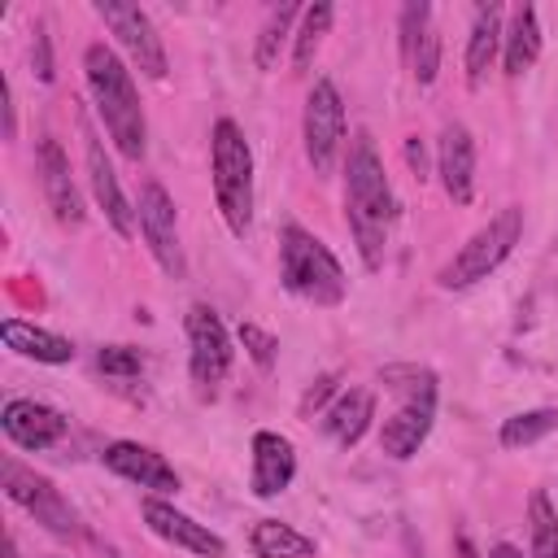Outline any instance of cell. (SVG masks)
Returning <instances> with one entry per match:
<instances>
[{"label":"cell","mask_w":558,"mask_h":558,"mask_svg":"<svg viewBox=\"0 0 558 558\" xmlns=\"http://www.w3.org/2000/svg\"><path fill=\"white\" fill-rule=\"evenodd\" d=\"M397 218H401V201L388 183L384 157L371 131H353L349 153H344V222H349L353 248L366 270H384Z\"/></svg>","instance_id":"6da1fadb"},{"label":"cell","mask_w":558,"mask_h":558,"mask_svg":"<svg viewBox=\"0 0 558 558\" xmlns=\"http://www.w3.org/2000/svg\"><path fill=\"white\" fill-rule=\"evenodd\" d=\"M83 78H87L96 118L109 131V144L126 161H144V153H148V118H144V100L135 92L131 65L118 57V48L96 39V44L83 48Z\"/></svg>","instance_id":"7a4b0ae2"},{"label":"cell","mask_w":558,"mask_h":558,"mask_svg":"<svg viewBox=\"0 0 558 558\" xmlns=\"http://www.w3.org/2000/svg\"><path fill=\"white\" fill-rule=\"evenodd\" d=\"M379 384L397 397L392 414L379 423V453L392 462H410L423 440L436 427V405H440V379L432 366L418 362H397L379 371Z\"/></svg>","instance_id":"3957f363"},{"label":"cell","mask_w":558,"mask_h":558,"mask_svg":"<svg viewBox=\"0 0 558 558\" xmlns=\"http://www.w3.org/2000/svg\"><path fill=\"white\" fill-rule=\"evenodd\" d=\"M279 283L318 310H336L349 296V275L340 257L301 222H288L279 231Z\"/></svg>","instance_id":"277c9868"},{"label":"cell","mask_w":558,"mask_h":558,"mask_svg":"<svg viewBox=\"0 0 558 558\" xmlns=\"http://www.w3.org/2000/svg\"><path fill=\"white\" fill-rule=\"evenodd\" d=\"M209 183L227 231L244 240L253 227V148L235 118H218L209 126Z\"/></svg>","instance_id":"5b68a950"},{"label":"cell","mask_w":558,"mask_h":558,"mask_svg":"<svg viewBox=\"0 0 558 558\" xmlns=\"http://www.w3.org/2000/svg\"><path fill=\"white\" fill-rule=\"evenodd\" d=\"M519 240H523V209H519V205L497 209V214H493L480 231H471L466 244L436 270V288H440V292H466V288H475L480 279H488V275L514 253Z\"/></svg>","instance_id":"8992f818"},{"label":"cell","mask_w":558,"mask_h":558,"mask_svg":"<svg viewBox=\"0 0 558 558\" xmlns=\"http://www.w3.org/2000/svg\"><path fill=\"white\" fill-rule=\"evenodd\" d=\"M0 488L13 506H22L44 532L61 536V541H83L87 527H83V514L70 506V497L48 480L39 475L35 466H22L17 458H4L0 462Z\"/></svg>","instance_id":"52a82bcc"},{"label":"cell","mask_w":558,"mask_h":558,"mask_svg":"<svg viewBox=\"0 0 558 558\" xmlns=\"http://www.w3.org/2000/svg\"><path fill=\"white\" fill-rule=\"evenodd\" d=\"M183 336H187V379L196 388V397H218V388L231 375L235 362V340L227 331V323L218 318L214 305L192 301L183 314Z\"/></svg>","instance_id":"ba28073f"},{"label":"cell","mask_w":558,"mask_h":558,"mask_svg":"<svg viewBox=\"0 0 558 558\" xmlns=\"http://www.w3.org/2000/svg\"><path fill=\"white\" fill-rule=\"evenodd\" d=\"M344 131H349V118H344L340 87L323 74V78L310 83L305 109H301V140H305V157H310L314 174L336 170V161L344 153Z\"/></svg>","instance_id":"9c48e42d"},{"label":"cell","mask_w":558,"mask_h":558,"mask_svg":"<svg viewBox=\"0 0 558 558\" xmlns=\"http://www.w3.org/2000/svg\"><path fill=\"white\" fill-rule=\"evenodd\" d=\"M96 17L105 22V31L118 39V48L126 52L131 70H140L144 78H166L170 74V61H166V44L157 35V22L148 9L140 4H126V0H96L92 4Z\"/></svg>","instance_id":"30bf717a"},{"label":"cell","mask_w":558,"mask_h":558,"mask_svg":"<svg viewBox=\"0 0 558 558\" xmlns=\"http://www.w3.org/2000/svg\"><path fill=\"white\" fill-rule=\"evenodd\" d=\"M135 231H140V240L148 244L153 262H157L170 279H187V257H183V244H179L174 196H170L157 179H144V183H140V196H135Z\"/></svg>","instance_id":"8fae6325"},{"label":"cell","mask_w":558,"mask_h":558,"mask_svg":"<svg viewBox=\"0 0 558 558\" xmlns=\"http://www.w3.org/2000/svg\"><path fill=\"white\" fill-rule=\"evenodd\" d=\"M140 519H144V527H148L157 541H166V545H174V549H183V554H192V558H227L222 532H214L209 523L192 519L187 510H179V506L166 501V497H144V501H140Z\"/></svg>","instance_id":"7c38bea8"},{"label":"cell","mask_w":558,"mask_h":558,"mask_svg":"<svg viewBox=\"0 0 558 558\" xmlns=\"http://www.w3.org/2000/svg\"><path fill=\"white\" fill-rule=\"evenodd\" d=\"M100 462L105 471H113L118 480L144 488L148 497H174L179 493V471L170 466L166 453H157L153 445H140V440H109L100 449Z\"/></svg>","instance_id":"4fadbf2b"},{"label":"cell","mask_w":558,"mask_h":558,"mask_svg":"<svg viewBox=\"0 0 558 558\" xmlns=\"http://www.w3.org/2000/svg\"><path fill=\"white\" fill-rule=\"evenodd\" d=\"M0 427H4V436H9L13 449H22V453H44V449H52L57 440H65L70 418H65L57 405H48V401L9 397L4 410H0Z\"/></svg>","instance_id":"5bb4252c"},{"label":"cell","mask_w":558,"mask_h":558,"mask_svg":"<svg viewBox=\"0 0 558 558\" xmlns=\"http://www.w3.org/2000/svg\"><path fill=\"white\" fill-rule=\"evenodd\" d=\"M83 166H87V192H92L96 209L105 214V222L113 227V235L131 240L135 235V201H126V192L118 183V170H113L105 144L92 131L83 135Z\"/></svg>","instance_id":"9a60e30c"},{"label":"cell","mask_w":558,"mask_h":558,"mask_svg":"<svg viewBox=\"0 0 558 558\" xmlns=\"http://www.w3.org/2000/svg\"><path fill=\"white\" fill-rule=\"evenodd\" d=\"M35 174H39V187H44V201H48L52 218L61 227H83V218H87L83 192L74 183V170H70L65 148L52 135H39V144H35Z\"/></svg>","instance_id":"2e32d148"},{"label":"cell","mask_w":558,"mask_h":558,"mask_svg":"<svg viewBox=\"0 0 558 558\" xmlns=\"http://www.w3.org/2000/svg\"><path fill=\"white\" fill-rule=\"evenodd\" d=\"M292 480H296V449H292V440L283 432L257 427L253 440H248V493L257 501H270Z\"/></svg>","instance_id":"e0dca14e"},{"label":"cell","mask_w":558,"mask_h":558,"mask_svg":"<svg viewBox=\"0 0 558 558\" xmlns=\"http://www.w3.org/2000/svg\"><path fill=\"white\" fill-rule=\"evenodd\" d=\"M436 174L453 205L475 201V135L462 122H445L436 140Z\"/></svg>","instance_id":"ac0fdd59"},{"label":"cell","mask_w":558,"mask_h":558,"mask_svg":"<svg viewBox=\"0 0 558 558\" xmlns=\"http://www.w3.org/2000/svg\"><path fill=\"white\" fill-rule=\"evenodd\" d=\"M501 35H506V9L501 4H475L471 13V31H466V87H480L493 70V61L501 57Z\"/></svg>","instance_id":"d6986e66"},{"label":"cell","mask_w":558,"mask_h":558,"mask_svg":"<svg viewBox=\"0 0 558 558\" xmlns=\"http://www.w3.org/2000/svg\"><path fill=\"white\" fill-rule=\"evenodd\" d=\"M318 423H323V436L331 445L353 449L371 432V423H375V392L371 388H340V397L323 410Z\"/></svg>","instance_id":"ffe728a7"},{"label":"cell","mask_w":558,"mask_h":558,"mask_svg":"<svg viewBox=\"0 0 558 558\" xmlns=\"http://www.w3.org/2000/svg\"><path fill=\"white\" fill-rule=\"evenodd\" d=\"M0 340H4L9 353L26 357V362H39V366H70L74 362V340H65L48 327H35L26 318H4Z\"/></svg>","instance_id":"44dd1931"},{"label":"cell","mask_w":558,"mask_h":558,"mask_svg":"<svg viewBox=\"0 0 558 558\" xmlns=\"http://www.w3.org/2000/svg\"><path fill=\"white\" fill-rule=\"evenodd\" d=\"M541 44H545V35H541L536 9L532 4L510 9L506 13V35H501V70H506V78L527 74L536 65V57H541Z\"/></svg>","instance_id":"7402d4cb"},{"label":"cell","mask_w":558,"mask_h":558,"mask_svg":"<svg viewBox=\"0 0 558 558\" xmlns=\"http://www.w3.org/2000/svg\"><path fill=\"white\" fill-rule=\"evenodd\" d=\"M248 549H253V558H314L318 541L283 519H257L248 527Z\"/></svg>","instance_id":"603a6c76"},{"label":"cell","mask_w":558,"mask_h":558,"mask_svg":"<svg viewBox=\"0 0 558 558\" xmlns=\"http://www.w3.org/2000/svg\"><path fill=\"white\" fill-rule=\"evenodd\" d=\"M301 9H305V4H275V9L266 13V22L257 26V35H253V65H257L262 74L279 65L283 44L296 35L292 26L301 22Z\"/></svg>","instance_id":"cb8c5ba5"},{"label":"cell","mask_w":558,"mask_h":558,"mask_svg":"<svg viewBox=\"0 0 558 558\" xmlns=\"http://www.w3.org/2000/svg\"><path fill=\"white\" fill-rule=\"evenodd\" d=\"M331 22H336V4H327V0L301 9L296 35H292V70H310V65H314V57H318V48H323Z\"/></svg>","instance_id":"d4e9b609"},{"label":"cell","mask_w":558,"mask_h":558,"mask_svg":"<svg viewBox=\"0 0 558 558\" xmlns=\"http://www.w3.org/2000/svg\"><path fill=\"white\" fill-rule=\"evenodd\" d=\"M554 432H558V405H536V410H519V414L501 418L497 445L501 449H527V445H536Z\"/></svg>","instance_id":"484cf974"},{"label":"cell","mask_w":558,"mask_h":558,"mask_svg":"<svg viewBox=\"0 0 558 558\" xmlns=\"http://www.w3.org/2000/svg\"><path fill=\"white\" fill-rule=\"evenodd\" d=\"M527 558H558V510L545 488L527 497Z\"/></svg>","instance_id":"4316f807"},{"label":"cell","mask_w":558,"mask_h":558,"mask_svg":"<svg viewBox=\"0 0 558 558\" xmlns=\"http://www.w3.org/2000/svg\"><path fill=\"white\" fill-rule=\"evenodd\" d=\"M235 340H240L244 357H248L257 371H275V362H279V336H275V331H266L262 323H240V327H235Z\"/></svg>","instance_id":"83f0119b"},{"label":"cell","mask_w":558,"mask_h":558,"mask_svg":"<svg viewBox=\"0 0 558 558\" xmlns=\"http://www.w3.org/2000/svg\"><path fill=\"white\" fill-rule=\"evenodd\" d=\"M96 371H105L113 379H135V375H144V357L131 344H100L96 349Z\"/></svg>","instance_id":"f1b7e54d"},{"label":"cell","mask_w":558,"mask_h":558,"mask_svg":"<svg viewBox=\"0 0 558 558\" xmlns=\"http://www.w3.org/2000/svg\"><path fill=\"white\" fill-rule=\"evenodd\" d=\"M336 397H340V375H336V371H323V375H314V384L301 392L296 414H301V418H314V414L323 418V410H327Z\"/></svg>","instance_id":"f546056e"},{"label":"cell","mask_w":558,"mask_h":558,"mask_svg":"<svg viewBox=\"0 0 558 558\" xmlns=\"http://www.w3.org/2000/svg\"><path fill=\"white\" fill-rule=\"evenodd\" d=\"M31 65H35V78H39V83H52V78H57V65H52V39H48L44 22H35V52H31Z\"/></svg>","instance_id":"4dcf8cb0"},{"label":"cell","mask_w":558,"mask_h":558,"mask_svg":"<svg viewBox=\"0 0 558 558\" xmlns=\"http://www.w3.org/2000/svg\"><path fill=\"white\" fill-rule=\"evenodd\" d=\"M0 135L13 140L17 135V100H13V83L0 74Z\"/></svg>","instance_id":"1f68e13d"},{"label":"cell","mask_w":558,"mask_h":558,"mask_svg":"<svg viewBox=\"0 0 558 558\" xmlns=\"http://www.w3.org/2000/svg\"><path fill=\"white\" fill-rule=\"evenodd\" d=\"M405 161H410L414 179H427V148H423L418 135H405Z\"/></svg>","instance_id":"d6a6232c"},{"label":"cell","mask_w":558,"mask_h":558,"mask_svg":"<svg viewBox=\"0 0 558 558\" xmlns=\"http://www.w3.org/2000/svg\"><path fill=\"white\" fill-rule=\"evenodd\" d=\"M453 558H484V554L475 549V541H471L466 532H458V536H453Z\"/></svg>","instance_id":"836d02e7"},{"label":"cell","mask_w":558,"mask_h":558,"mask_svg":"<svg viewBox=\"0 0 558 558\" xmlns=\"http://www.w3.org/2000/svg\"><path fill=\"white\" fill-rule=\"evenodd\" d=\"M488 558H523V554H519V549H514L510 541H497V545L488 549Z\"/></svg>","instance_id":"e575fe53"},{"label":"cell","mask_w":558,"mask_h":558,"mask_svg":"<svg viewBox=\"0 0 558 558\" xmlns=\"http://www.w3.org/2000/svg\"><path fill=\"white\" fill-rule=\"evenodd\" d=\"M4 558H22V549H17V541H13V536H4Z\"/></svg>","instance_id":"d590c367"},{"label":"cell","mask_w":558,"mask_h":558,"mask_svg":"<svg viewBox=\"0 0 558 558\" xmlns=\"http://www.w3.org/2000/svg\"><path fill=\"white\" fill-rule=\"evenodd\" d=\"M100 558H126L122 549H113V545H100Z\"/></svg>","instance_id":"8d00e7d4"},{"label":"cell","mask_w":558,"mask_h":558,"mask_svg":"<svg viewBox=\"0 0 558 558\" xmlns=\"http://www.w3.org/2000/svg\"><path fill=\"white\" fill-rule=\"evenodd\" d=\"M48 558H61V554H48Z\"/></svg>","instance_id":"74e56055"}]
</instances>
